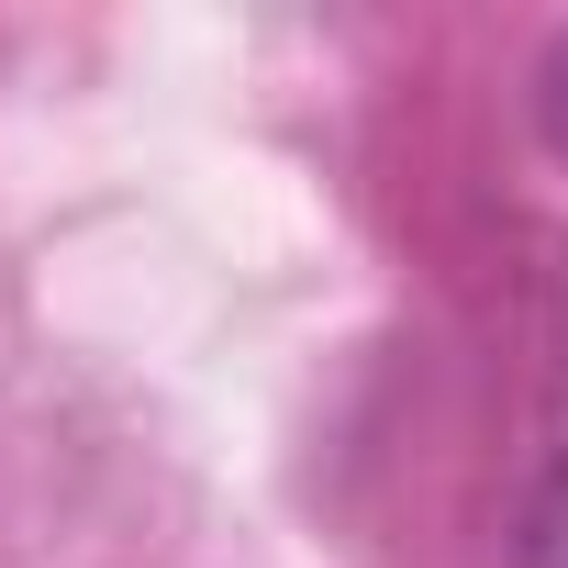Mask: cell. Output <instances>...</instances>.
<instances>
[{"label":"cell","mask_w":568,"mask_h":568,"mask_svg":"<svg viewBox=\"0 0 568 568\" xmlns=\"http://www.w3.org/2000/svg\"><path fill=\"white\" fill-rule=\"evenodd\" d=\"M513 568H568V457L535 479V501H524V535H513Z\"/></svg>","instance_id":"cell-1"},{"label":"cell","mask_w":568,"mask_h":568,"mask_svg":"<svg viewBox=\"0 0 568 568\" xmlns=\"http://www.w3.org/2000/svg\"><path fill=\"white\" fill-rule=\"evenodd\" d=\"M524 101H535V145L568 168V23L535 45V79H524Z\"/></svg>","instance_id":"cell-2"}]
</instances>
